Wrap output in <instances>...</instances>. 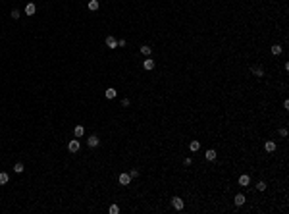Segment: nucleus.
I'll return each instance as SVG.
<instances>
[{"label":"nucleus","mask_w":289,"mask_h":214,"mask_svg":"<svg viewBox=\"0 0 289 214\" xmlns=\"http://www.w3.org/2000/svg\"><path fill=\"white\" fill-rule=\"evenodd\" d=\"M172 206H174L175 210H183L185 208V201L181 199V197H172Z\"/></svg>","instance_id":"1"},{"label":"nucleus","mask_w":289,"mask_h":214,"mask_svg":"<svg viewBox=\"0 0 289 214\" xmlns=\"http://www.w3.org/2000/svg\"><path fill=\"white\" fill-rule=\"evenodd\" d=\"M79 149H81V143H79L77 137L69 141V145H68V150H69V153H79Z\"/></svg>","instance_id":"2"},{"label":"nucleus","mask_w":289,"mask_h":214,"mask_svg":"<svg viewBox=\"0 0 289 214\" xmlns=\"http://www.w3.org/2000/svg\"><path fill=\"white\" fill-rule=\"evenodd\" d=\"M118 182H119V185H129L131 183V176L129 174H119V177H118Z\"/></svg>","instance_id":"3"},{"label":"nucleus","mask_w":289,"mask_h":214,"mask_svg":"<svg viewBox=\"0 0 289 214\" xmlns=\"http://www.w3.org/2000/svg\"><path fill=\"white\" fill-rule=\"evenodd\" d=\"M233 203H235V206H243L245 203H247V197H245L243 193H237L235 199H233Z\"/></svg>","instance_id":"4"},{"label":"nucleus","mask_w":289,"mask_h":214,"mask_svg":"<svg viewBox=\"0 0 289 214\" xmlns=\"http://www.w3.org/2000/svg\"><path fill=\"white\" fill-rule=\"evenodd\" d=\"M106 47L108 48H118V39L112 37V35H108V37H106Z\"/></svg>","instance_id":"5"},{"label":"nucleus","mask_w":289,"mask_h":214,"mask_svg":"<svg viewBox=\"0 0 289 214\" xmlns=\"http://www.w3.org/2000/svg\"><path fill=\"white\" fill-rule=\"evenodd\" d=\"M237 182H239V185H241V187H247V185H251V177H249L247 174H243V176H239Z\"/></svg>","instance_id":"6"},{"label":"nucleus","mask_w":289,"mask_h":214,"mask_svg":"<svg viewBox=\"0 0 289 214\" xmlns=\"http://www.w3.org/2000/svg\"><path fill=\"white\" fill-rule=\"evenodd\" d=\"M199 149H201V141H199V139H193L191 143H189V150H191V153H197Z\"/></svg>","instance_id":"7"},{"label":"nucleus","mask_w":289,"mask_h":214,"mask_svg":"<svg viewBox=\"0 0 289 214\" xmlns=\"http://www.w3.org/2000/svg\"><path fill=\"white\" fill-rule=\"evenodd\" d=\"M143 68H145V70H147V71L154 70V60H152V58H147V60L143 62Z\"/></svg>","instance_id":"8"},{"label":"nucleus","mask_w":289,"mask_h":214,"mask_svg":"<svg viewBox=\"0 0 289 214\" xmlns=\"http://www.w3.org/2000/svg\"><path fill=\"white\" fill-rule=\"evenodd\" d=\"M35 12H37V6L33 4V2H29V4L25 6V14L27 16H35Z\"/></svg>","instance_id":"9"},{"label":"nucleus","mask_w":289,"mask_h":214,"mask_svg":"<svg viewBox=\"0 0 289 214\" xmlns=\"http://www.w3.org/2000/svg\"><path fill=\"white\" fill-rule=\"evenodd\" d=\"M116 95H118V91H116L114 87H108V89H106V93H104V97L112 100V98H116Z\"/></svg>","instance_id":"10"},{"label":"nucleus","mask_w":289,"mask_h":214,"mask_svg":"<svg viewBox=\"0 0 289 214\" xmlns=\"http://www.w3.org/2000/svg\"><path fill=\"white\" fill-rule=\"evenodd\" d=\"M98 143H100V139H98L96 135H91V137H89V139H87V145H89V147H91V149H93V147H96V145H98Z\"/></svg>","instance_id":"11"},{"label":"nucleus","mask_w":289,"mask_h":214,"mask_svg":"<svg viewBox=\"0 0 289 214\" xmlns=\"http://www.w3.org/2000/svg\"><path fill=\"white\" fill-rule=\"evenodd\" d=\"M264 150H266V153H274L276 150V143L274 141H266V143H264Z\"/></svg>","instance_id":"12"},{"label":"nucleus","mask_w":289,"mask_h":214,"mask_svg":"<svg viewBox=\"0 0 289 214\" xmlns=\"http://www.w3.org/2000/svg\"><path fill=\"white\" fill-rule=\"evenodd\" d=\"M204 158L210 160V162H212V160H216V150L214 149H208L206 153H204Z\"/></svg>","instance_id":"13"},{"label":"nucleus","mask_w":289,"mask_h":214,"mask_svg":"<svg viewBox=\"0 0 289 214\" xmlns=\"http://www.w3.org/2000/svg\"><path fill=\"white\" fill-rule=\"evenodd\" d=\"M73 135L77 137V139H79V137H83V135H85V127H83V126H75V129H73Z\"/></svg>","instance_id":"14"},{"label":"nucleus","mask_w":289,"mask_h":214,"mask_svg":"<svg viewBox=\"0 0 289 214\" xmlns=\"http://www.w3.org/2000/svg\"><path fill=\"white\" fill-rule=\"evenodd\" d=\"M8 182H10V176L6 172H0V185H6Z\"/></svg>","instance_id":"15"},{"label":"nucleus","mask_w":289,"mask_h":214,"mask_svg":"<svg viewBox=\"0 0 289 214\" xmlns=\"http://www.w3.org/2000/svg\"><path fill=\"white\" fill-rule=\"evenodd\" d=\"M89 10H91V12H95V10H98V6H100V4H98V0H89Z\"/></svg>","instance_id":"16"},{"label":"nucleus","mask_w":289,"mask_h":214,"mask_svg":"<svg viewBox=\"0 0 289 214\" xmlns=\"http://www.w3.org/2000/svg\"><path fill=\"white\" fill-rule=\"evenodd\" d=\"M23 170H25V166H23L21 162H16V164H14V172H16V174H21Z\"/></svg>","instance_id":"17"},{"label":"nucleus","mask_w":289,"mask_h":214,"mask_svg":"<svg viewBox=\"0 0 289 214\" xmlns=\"http://www.w3.org/2000/svg\"><path fill=\"white\" fill-rule=\"evenodd\" d=\"M151 52H152V48H151V47H148V44H143V47H141V54H145V56H148V54H151Z\"/></svg>","instance_id":"18"},{"label":"nucleus","mask_w":289,"mask_h":214,"mask_svg":"<svg viewBox=\"0 0 289 214\" xmlns=\"http://www.w3.org/2000/svg\"><path fill=\"white\" fill-rule=\"evenodd\" d=\"M252 73L256 75V77H264V70L262 68H252Z\"/></svg>","instance_id":"19"},{"label":"nucleus","mask_w":289,"mask_h":214,"mask_svg":"<svg viewBox=\"0 0 289 214\" xmlns=\"http://www.w3.org/2000/svg\"><path fill=\"white\" fill-rule=\"evenodd\" d=\"M272 54H274V56L281 54V47H280V44H274V47H272Z\"/></svg>","instance_id":"20"},{"label":"nucleus","mask_w":289,"mask_h":214,"mask_svg":"<svg viewBox=\"0 0 289 214\" xmlns=\"http://www.w3.org/2000/svg\"><path fill=\"white\" fill-rule=\"evenodd\" d=\"M264 189H266V182H262L260 179V182L256 183V191H264Z\"/></svg>","instance_id":"21"},{"label":"nucleus","mask_w":289,"mask_h":214,"mask_svg":"<svg viewBox=\"0 0 289 214\" xmlns=\"http://www.w3.org/2000/svg\"><path fill=\"white\" fill-rule=\"evenodd\" d=\"M108 212H110V214H118L119 212V206L118 205H112L110 208H108Z\"/></svg>","instance_id":"22"},{"label":"nucleus","mask_w":289,"mask_h":214,"mask_svg":"<svg viewBox=\"0 0 289 214\" xmlns=\"http://www.w3.org/2000/svg\"><path fill=\"white\" fill-rule=\"evenodd\" d=\"M10 16H12L14 19H18L19 18V10H12V14H10Z\"/></svg>","instance_id":"23"},{"label":"nucleus","mask_w":289,"mask_h":214,"mask_svg":"<svg viewBox=\"0 0 289 214\" xmlns=\"http://www.w3.org/2000/svg\"><path fill=\"white\" fill-rule=\"evenodd\" d=\"M129 104H131V100H129V98H124V100H122V106H125V108H127Z\"/></svg>","instance_id":"24"},{"label":"nucleus","mask_w":289,"mask_h":214,"mask_svg":"<svg viewBox=\"0 0 289 214\" xmlns=\"http://www.w3.org/2000/svg\"><path fill=\"white\" fill-rule=\"evenodd\" d=\"M129 176H131V177H139V170H131V172H129Z\"/></svg>","instance_id":"25"},{"label":"nucleus","mask_w":289,"mask_h":214,"mask_svg":"<svg viewBox=\"0 0 289 214\" xmlns=\"http://www.w3.org/2000/svg\"><path fill=\"white\" fill-rule=\"evenodd\" d=\"M280 135H281V137H287V129H285V127H281V129H280Z\"/></svg>","instance_id":"26"},{"label":"nucleus","mask_w":289,"mask_h":214,"mask_svg":"<svg viewBox=\"0 0 289 214\" xmlns=\"http://www.w3.org/2000/svg\"><path fill=\"white\" fill-rule=\"evenodd\" d=\"M183 164H185V166H191L193 160H191V158H185V160H183Z\"/></svg>","instance_id":"27"}]
</instances>
